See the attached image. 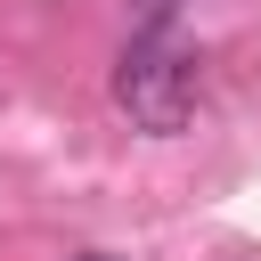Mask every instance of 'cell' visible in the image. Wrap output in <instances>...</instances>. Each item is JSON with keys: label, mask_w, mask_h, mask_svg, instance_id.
<instances>
[{"label": "cell", "mask_w": 261, "mask_h": 261, "mask_svg": "<svg viewBox=\"0 0 261 261\" xmlns=\"http://www.w3.org/2000/svg\"><path fill=\"white\" fill-rule=\"evenodd\" d=\"M90 261H114V253H90Z\"/></svg>", "instance_id": "7a4b0ae2"}, {"label": "cell", "mask_w": 261, "mask_h": 261, "mask_svg": "<svg viewBox=\"0 0 261 261\" xmlns=\"http://www.w3.org/2000/svg\"><path fill=\"white\" fill-rule=\"evenodd\" d=\"M114 106H122L139 130L171 139V130L196 114V65L171 57V49H155V41H139V49H122V65H114Z\"/></svg>", "instance_id": "6da1fadb"}]
</instances>
